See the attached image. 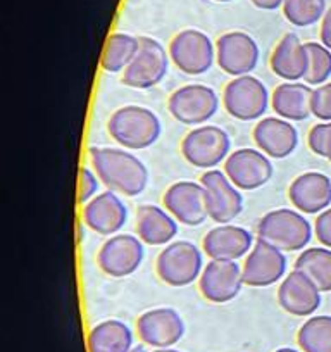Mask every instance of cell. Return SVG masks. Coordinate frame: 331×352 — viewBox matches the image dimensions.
<instances>
[{"mask_svg":"<svg viewBox=\"0 0 331 352\" xmlns=\"http://www.w3.org/2000/svg\"><path fill=\"white\" fill-rule=\"evenodd\" d=\"M100 178L95 171L89 168H80V178H78V202L81 206L89 204L93 197H97Z\"/></svg>","mask_w":331,"mask_h":352,"instance_id":"cell-33","label":"cell"},{"mask_svg":"<svg viewBox=\"0 0 331 352\" xmlns=\"http://www.w3.org/2000/svg\"><path fill=\"white\" fill-rule=\"evenodd\" d=\"M297 342L304 352H331V316H310L300 327Z\"/></svg>","mask_w":331,"mask_h":352,"instance_id":"cell-29","label":"cell"},{"mask_svg":"<svg viewBox=\"0 0 331 352\" xmlns=\"http://www.w3.org/2000/svg\"><path fill=\"white\" fill-rule=\"evenodd\" d=\"M314 233L317 236V242L323 247L331 249V208L317 214L316 225H314Z\"/></svg>","mask_w":331,"mask_h":352,"instance_id":"cell-35","label":"cell"},{"mask_svg":"<svg viewBox=\"0 0 331 352\" xmlns=\"http://www.w3.org/2000/svg\"><path fill=\"white\" fill-rule=\"evenodd\" d=\"M243 285L242 266L236 261L211 259L198 278L201 294L212 304L229 302L238 296Z\"/></svg>","mask_w":331,"mask_h":352,"instance_id":"cell-16","label":"cell"},{"mask_svg":"<svg viewBox=\"0 0 331 352\" xmlns=\"http://www.w3.org/2000/svg\"><path fill=\"white\" fill-rule=\"evenodd\" d=\"M295 270L306 273L321 292H331V249L328 247L304 249L297 257Z\"/></svg>","mask_w":331,"mask_h":352,"instance_id":"cell-28","label":"cell"},{"mask_svg":"<svg viewBox=\"0 0 331 352\" xmlns=\"http://www.w3.org/2000/svg\"><path fill=\"white\" fill-rule=\"evenodd\" d=\"M214 2H221V4H225V2H231V0H214Z\"/></svg>","mask_w":331,"mask_h":352,"instance_id":"cell-41","label":"cell"},{"mask_svg":"<svg viewBox=\"0 0 331 352\" xmlns=\"http://www.w3.org/2000/svg\"><path fill=\"white\" fill-rule=\"evenodd\" d=\"M307 144L314 154L331 162V121L314 124L307 135Z\"/></svg>","mask_w":331,"mask_h":352,"instance_id":"cell-32","label":"cell"},{"mask_svg":"<svg viewBox=\"0 0 331 352\" xmlns=\"http://www.w3.org/2000/svg\"><path fill=\"white\" fill-rule=\"evenodd\" d=\"M307 71L304 83L309 87H321L331 78V50L323 43L307 42Z\"/></svg>","mask_w":331,"mask_h":352,"instance_id":"cell-31","label":"cell"},{"mask_svg":"<svg viewBox=\"0 0 331 352\" xmlns=\"http://www.w3.org/2000/svg\"><path fill=\"white\" fill-rule=\"evenodd\" d=\"M170 63V50H166L161 42L150 36H140L137 56L123 73V85L137 90L155 87L166 78Z\"/></svg>","mask_w":331,"mask_h":352,"instance_id":"cell-7","label":"cell"},{"mask_svg":"<svg viewBox=\"0 0 331 352\" xmlns=\"http://www.w3.org/2000/svg\"><path fill=\"white\" fill-rule=\"evenodd\" d=\"M261 50L245 32H228L216 42V63L233 78L251 74L258 67Z\"/></svg>","mask_w":331,"mask_h":352,"instance_id":"cell-13","label":"cell"},{"mask_svg":"<svg viewBox=\"0 0 331 352\" xmlns=\"http://www.w3.org/2000/svg\"><path fill=\"white\" fill-rule=\"evenodd\" d=\"M131 352H145L144 347H133L131 349Z\"/></svg>","mask_w":331,"mask_h":352,"instance_id":"cell-40","label":"cell"},{"mask_svg":"<svg viewBox=\"0 0 331 352\" xmlns=\"http://www.w3.org/2000/svg\"><path fill=\"white\" fill-rule=\"evenodd\" d=\"M138 47H140V38L137 36L128 33H113L104 47L102 59H100L102 69L111 74L124 73L137 56Z\"/></svg>","mask_w":331,"mask_h":352,"instance_id":"cell-27","label":"cell"},{"mask_svg":"<svg viewBox=\"0 0 331 352\" xmlns=\"http://www.w3.org/2000/svg\"><path fill=\"white\" fill-rule=\"evenodd\" d=\"M137 331L145 345L168 349L176 345L185 335V321L173 307H157L137 320Z\"/></svg>","mask_w":331,"mask_h":352,"instance_id":"cell-15","label":"cell"},{"mask_svg":"<svg viewBox=\"0 0 331 352\" xmlns=\"http://www.w3.org/2000/svg\"><path fill=\"white\" fill-rule=\"evenodd\" d=\"M312 114L324 123L331 121V83H324L314 90Z\"/></svg>","mask_w":331,"mask_h":352,"instance_id":"cell-34","label":"cell"},{"mask_svg":"<svg viewBox=\"0 0 331 352\" xmlns=\"http://www.w3.org/2000/svg\"><path fill=\"white\" fill-rule=\"evenodd\" d=\"M286 266L288 263L283 250L276 249L264 240H258L243 261V282L254 289L271 287L285 278Z\"/></svg>","mask_w":331,"mask_h":352,"instance_id":"cell-12","label":"cell"},{"mask_svg":"<svg viewBox=\"0 0 331 352\" xmlns=\"http://www.w3.org/2000/svg\"><path fill=\"white\" fill-rule=\"evenodd\" d=\"M271 71L285 81L304 80L307 71L306 43L295 33H286L269 57Z\"/></svg>","mask_w":331,"mask_h":352,"instance_id":"cell-25","label":"cell"},{"mask_svg":"<svg viewBox=\"0 0 331 352\" xmlns=\"http://www.w3.org/2000/svg\"><path fill=\"white\" fill-rule=\"evenodd\" d=\"M271 104L268 88L252 74L233 78L222 92V106L226 113L238 121L262 120Z\"/></svg>","mask_w":331,"mask_h":352,"instance_id":"cell-5","label":"cell"},{"mask_svg":"<svg viewBox=\"0 0 331 352\" xmlns=\"http://www.w3.org/2000/svg\"><path fill=\"white\" fill-rule=\"evenodd\" d=\"M144 242L138 236L117 233L104 242L97 254L99 268L113 278H124L137 272L144 263Z\"/></svg>","mask_w":331,"mask_h":352,"instance_id":"cell-11","label":"cell"},{"mask_svg":"<svg viewBox=\"0 0 331 352\" xmlns=\"http://www.w3.org/2000/svg\"><path fill=\"white\" fill-rule=\"evenodd\" d=\"M204 268L202 250L188 240H178L166 245L155 261L159 278L170 287L192 285L201 278Z\"/></svg>","mask_w":331,"mask_h":352,"instance_id":"cell-4","label":"cell"},{"mask_svg":"<svg viewBox=\"0 0 331 352\" xmlns=\"http://www.w3.org/2000/svg\"><path fill=\"white\" fill-rule=\"evenodd\" d=\"M271 157L259 148H238L225 161V173L240 190H258L273 178Z\"/></svg>","mask_w":331,"mask_h":352,"instance_id":"cell-14","label":"cell"},{"mask_svg":"<svg viewBox=\"0 0 331 352\" xmlns=\"http://www.w3.org/2000/svg\"><path fill=\"white\" fill-rule=\"evenodd\" d=\"M93 171L109 190L124 197H137L147 188L148 169L141 159L123 148L92 147Z\"/></svg>","mask_w":331,"mask_h":352,"instance_id":"cell-1","label":"cell"},{"mask_svg":"<svg viewBox=\"0 0 331 352\" xmlns=\"http://www.w3.org/2000/svg\"><path fill=\"white\" fill-rule=\"evenodd\" d=\"M278 302L292 316H312L321 306V290L306 273L293 270L282 280Z\"/></svg>","mask_w":331,"mask_h":352,"instance_id":"cell-20","label":"cell"},{"mask_svg":"<svg viewBox=\"0 0 331 352\" xmlns=\"http://www.w3.org/2000/svg\"><path fill=\"white\" fill-rule=\"evenodd\" d=\"M251 2L262 11H276L285 4V0H251Z\"/></svg>","mask_w":331,"mask_h":352,"instance_id":"cell-37","label":"cell"},{"mask_svg":"<svg viewBox=\"0 0 331 352\" xmlns=\"http://www.w3.org/2000/svg\"><path fill=\"white\" fill-rule=\"evenodd\" d=\"M152 352H181V351H178V349H173V347H168V349H155V351Z\"/></svg>","mask_w":331,"mask_h":352,"instance_id":"cell-38","label":"cell"},{"mask_svg":"<svg viewBox=\"0 0 331 352\" xmlns=\"http://www.w3.org/2000/svg\"><path fill=\"white\" fill-rule=\"evenodd\" d=\"M171 63L190 76L204 74L214 66L216 45L201 30H183L170 43Z\"/></svg>","mask_w":331,"mask_h":352,"instance_id":"cell-9","label":"cell"},{"mask_svg":"<svg viewBox=\"0 0 331 352\" xmlns=\"http://www.w3.org/2000/svg\"><path fill=\"white\" fill-rule=\"evenodd\" d=\"M254 142L259 151L271 159H285L299 145V131L283 118H262L254 128Z\"/></svg>","mask_w":331,"mask_h":352,"instance_id":"cell-22","label":"cell"},{"mask_svg":"<svg viewBox=\"0 0 331 352\" xmlns=\"http://www.w3.org/2000/svg\"><path fill=\"white\" fill-rule=\"evenodd\" d=\"M137 233L145 245H170L178 235V221L166 208L144 204L137 211Z\"/></svg>","mask_w":331,"mask_h":352,"instance_id":"cell-23","label":"cell"},{"mask_svg":"<svg viewBox=\"0 0 331 352\" xmlns=\"http://www.w3.org/2000/svg\"><path fill=\"white\" fill-rule=\"evenodd\" d=\"M319 36H321V43H323L326 49L331 50V8L328 9L326 14H324V18L321 19Z\"/></svg>","mask_w":331,"mask_h":352,"instance_id":"cell-36","label":"cell"},{"mask_svg":"<svg viewBox=\"0 0 331 352\" xmlns=\"http://www.w3.org/2000/svg\"><path fill=\"white\" fill-rule=\"evenodd\" d=\"M288 199L302 214H321L331 206V180L323 173H304L290 184Z\"/></svg>","mask_w":331,"mask_h":352,"instance_id":"cell-21","label":"cell"},{"mask_svg":"<svg viewBox=\"0 0 331 352\" xmlns=\"http://www.w3.org/2000/svg\"><path fill=\"white\" fill-rule=\"evenodd\" d=\"M231 138L222 128L202 124L194 128L181 140V154L194 168L216 169L231 154Z\"/></svg>","mask_w":331,"mask_h":352,"instance_id":"cell-6","label":"cell"},{"mask_svg":"<svg viewBox=\"0 0 331 352\" xmlns=\"http://www.w3.org/2000/svg\"><path fill=\"white\" fill-rule=\"evenodd\" d=\"M111 137L124 148L144 151L159 140L161 120L150 109L141 106H124L114 111L107 123Z\"/></svg>","mask_w":331,"mask_h":352,"instance_id":"cell-2","label":"cell"},{"mask_svg":"<svg viewBox=\"0 0 331 352\" xmlns=\"http://www.w3.org/2000/svg\"><path fill=\"white\" fill-rule=\"evenodd\" d=\"M283 14L286 21L299 28L316 25L326 14V0H285Z\"/></svg>","mask_w":331,"mask_h":352,"instance_id":"cell-30","label":"cell"},{"mask_svg":"<svg viewBox=\"0 0 331 352\" xmlns=\"http://www.w3.org/2000/svg\"><path fill=\"white\" fill-rule=\"evenodd\" d=\"M164 208L178 223L187 226H198L209 218L205 192L195 182H176L166 190Z\"/></svg>","mask_w":331,"mask_h":352,"instance_id":"cell-17","label":"cell"},{"mask_svg":"<svg viewBox=\"0 0 331 352\" xmlns=\"http://www.w3.org/2000/svg\"><path fill=\"white\" fill-rule=\"evenodd\" d=\"M201 185L205 192L207 214L218 225H229L243 211V195L225 171L209 169L202 176Z\"/></svg>","mask_w":331,"mask_h":352,"instance_id":"cell-10","label":"cell"},{"mask_svg":"<svg viewBox=\"0 0 331 352\" xmlns=\"http://www.w3.org/2000/svg\"><path fill=\"white\" fill-rule=\"evenodd\" d=\"M312 239L309 219L297 209H275L261 218L258 225V240L271 243L283 252L304 250Z\"/></svg>","mask_w":331,"mask_h":352,"instance_id":"cell-3","label":"cell"},{"mask_svg":"<svg viewBox=\"0 0 331 352\" xmlns=\"http://www.w3.org/2000/svg\"><path fill=\"white\" fill-rule=\"evenodd\" d=\"M314 90L307 83L285 81L271 94V107L276 116L286 121H304L312 114Z\"/></svg>","mask_w":331,"mask_h":352,"instance_id":"cell-24","label":"cell"},{"mask_svg":"<svg viewBox=\"0 0 331 352\" xmlns=\"http://www.w3.org/2000/svg\"><path fill=\"white\" fill-rule=\"evenodd\" d=\"M128 221V209L119 195L107 190L83 206V223L104 236L117 235Z\"/></svg>","mask_w":331,"mask_h":352,"instance_id":"cell-18","label":"cell"},{"mask_svg":"<svg viewBox=\"0 0 331 352\" xmlns=\"http://www.w3.org/2000/svg\"><path fill=\"white\" fill-rule=\"evenodd\" d=\"M171 116L187 126H202L219 109V96L207 85H185L174 90L168 100Z\"/></svg>","mask_w":331,"mask_h":352,"instance_id":"cell-8","label":"cell"},{"mask_svg":"<svg viewBox=\"0 0 331 352\" xmlns=\"http://www.w3.org/2000/svg\"><path fill=\"white\" fill-rule=\"evenodd\" d=\"M275 352H304V351H297V349H292V347H282Z\"/></svg>","mask_w":331,"mask_h":352,"instance_id":"cell-39","label":"cell"},{"mask_svg":"<svg viewBox=\"0 0 331 352\" xmlns=\"http://www.w3.org/2000/svg\"><path fill=\"white\" fill-rule=\"evenodd\" d=\"M254 243V235L249 230L229 223L207 232L202 240V249L209 259L238 261L249 256Z\"/></svg>","mask_w":331,"mask_h":352,"instance_id":"cell-19","label":"cell"},{"mask_svg":"<svg viewBox=\"0 0 331 352\" xmlns=\"http://www.w3.org/2000/svg\"><path fill=\"white\" fill-rule=\"evenodd\" d=\"M135 335L124 321L107 320L89 333V352H131Z\"/></svg>","mask_w":331,"mask_h":352,"instance_id":"cell-26","label":"cell"}]
</instances>
